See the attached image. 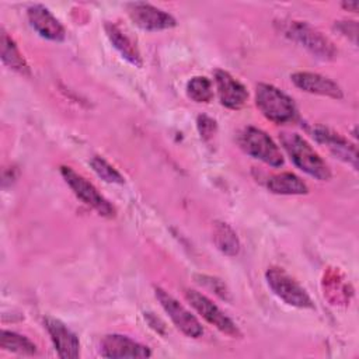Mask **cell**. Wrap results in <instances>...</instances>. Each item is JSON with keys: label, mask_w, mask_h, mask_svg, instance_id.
I'll return each mask as SVG.
<instances>
[{"label": "cell", "mask_w": 359, "mask_h": 359, "mask_svg": "<svg viewBox=\"0 0 359 359\" xmlns=\"http://www.w3.org/2000/svg\"><path fill=\"white\" fill-rule=\"evenodd\" d=\"M279 139L296 167L320 181L331 178L330 167L304 137L294 132H282Z\"/></svg>", "instance_id": "cell-1"}, {"label": "cell", "mask_w": 359, "mask_h": 359, "mask_svg": "<svg viewBox=\"0 0 359 359\" xmlns=\"http://www.w3.org/2000/svg\"><path fill=\"white\" fill-rule=\"evenodd\" d=\"M255 104L261 114L275 123L290 122L297 114L293 100L282 90L266 83L257 84Z\"/></svg>", "instance_id": "cell-2"}, {"label": "cell", "mask_w": 359, "mask_h": 359, "mask_svg": "<svg viewBox=\"0 0 359 359\" xmlns=\"http://www.w3.org/2000/svg\"><path fill=\"white\" fill-rule=\"evenodd\" d=\"M285 34L290 39L299 42L317 59L334 60L338 55V50L334 46V43L309 22L290 21L285 28Z\"/></svg>", "instance_id": "cell-3"}, {"label": "cell", "mask_w": 359, "mask_h": 359, "mask_svg": "<svg viewBox=\"0 0 359 359\" xmlns=\"http://www.w3.org/2000/svg\"><path fill=\"white\" fill-rule=\"evenodd\" d=\"M240 147L254 158L264 161L272 167L283 164V156L276 143L264 130L255 126L244 128L237 137Z\"/></svg>", "instance_id": "cell-4"}, {"label": "cell", "mask_w": 359, "mask_h": 359, "mask_svg": "<svg viewBox=\"0 0 359 359\" xmlns=\"http://www.w3.org/2000/svg\"><path fill=\"white\" fill-rule=\"evenodd\" d=\"M266 283L271 290L286 304L297 309H313L314 304L297 280H294L285 269L271 266L266 273Z\"/></svg>", "instance_id": "cell-5"}, {"label": "cell", "mask_w": 359, "mask_h": 359, "mask_svg": "<svg viewBox=\"0 0 359 359\" xmlns=\"http://www.w3.org/2000/svg\"><path fill=\"white\" fill-rule=\"evenodd\" d=\"M60 174L80 201H83L86 205L97 210L104 217L115 216V208L83 175L77 174L72 167L67 165L60 167Z\"/></svg>", "instance_id": "cell-6"}, {"label": "cell", "mask_w": 359, "mask_h": 359, "mask_svg": "<svg viewBox=\"0 0 359 359\" xmlns=\"http://www.w3.org/2000/svg\"><path fill=\"white\" fill-rule=\"evenodd\" d=\"M185 299L188 303L212 325H215L219 331H222L226 335L230 337H241V331L238 327L233 323L231 318H229L210 299H208L205 294L192 290L185 289Z\"/></svg>", "instance_id": "cell-7"}, {"label": "cell", "mask_w": 359, "mask_h": 359, "mask_svg": "<svg viewBox=\"0 0 359 359\" xmlns=\"http://www.w3.org/2000/svg\"><path fill=\"white\" fill-rule=\"evenodd\" d=\"M154 294L160 302L164 311L168 314L174 325L187 337L198 338L203 334V328L198 318L191 314L177 299H174L170 293L163 290L161 287H154Z\"/></svg>", "instance_id": "cell-8"}, {"label": "cell", "mask_w": 359, "mask_h": 359, "mask_svg": "<svg viewBox=\"0 0 359 359\" xmlns=\"http://www.w3.org/2000/svg\"><path fill=\"white\" fill-rule=\"evenodd\" d=\"M126 11L133 24L144 31L168 29L175 27L177 24L175 18L170 13L157 8L149 3H129L126 4Z\"/></svg>", "instance_id": "cell-9"}, {"label": "cell", "mask_w": 359, "mask_h": 359, "mask_svg": "<svg viewBox=\"0 0 359 359\" xmlns=\"http://www.w3.org/2000/svg\"><path fill=\"white\" fill-rule=\"evenodd\" d=\"M43 324L60 358H65V359L79 358L80 341L74 332H72L60 320L53 317H45Z\"/></svg>", "instance_id": "cell-10"}, {"label": "cell", "mask_w": 359, "mask_h": 359, "mask_svg": "<svg viewBox=\"0 0 359 359\" xmlns=\"http://www.w3.org/2000/svg\"><path fill=\"white\" fill-rule=\"evenodd\" d=\"M101 355L104 358L121 359V358H149L151 351L129 337L121 334L105 335L101 342Z\"/></svg>", "instance_id": "cell-11"}, {"label": "cell", "mask_w": 359, "mask_h": 359, "mask_svg": "<svg viewBox=\"0 0 359 359\" xmlns=\"http://www.w3.org/2000/svg\"><path fill=\"white\" fill-rule=\"evenodd\" d=\"M27 17L32 28L43 38L60 42L66 38L65 27L59 20L42 4L29 6L27 10Z\"/></svg>", "instance_id": "cell-12"}, {"label": "cell", "mask_w": 359, "mask_h": 359, "mask_svg": "<svg viewBox=\"0 0 359 359\" xmlns=\"http://www.w3.org/2000/svg\"><path fill=\"white\" fill-rule=\"evenodd\" d=\"M215 83L222 105L230 109H240L245 104L248 98L247 88L229 72L217 69L215 72Z\"/></svg>", "instance_id": "cell-13"}, {"label": "cell", "mask_w": 359, "mask_h": 359, "mask_svg": "<svg viewBox=\"0 0 359 359\" xmlns=\"http://www.w3.org/2000/svg\"><path fill=\"white\" fill-rule=\"evenodd\" d=\"M293 84L300 88L302 91L310 93V94H318L325 95L331 98H342V90L341 87L331 79L321 76L318 73L311 72H296L290 76Z\"/></svg>", "instance_id": "cell-14"}, {"label": "cell", "mask_w": 359, "mask_h": 359, "mask_svg": "<svg viewBox=\"0 0 359 359\" xmlns=\"http://www.w3.org/2000/svg\"><path fill=\"white\" fill-rule=\"evenodd\" d=\"M313 136L320 143H324L335 157L351 164L355 170L358 168L356 147L352 143H349L345 137H342L341 135L332 132L331 129L323 128V126L313 128Z\"/></svg>", "instance_id": "cell-15"}, {"label": "cell", "mask_w": 359, "mask_h": 359, "mask_svg": "<svg viewBox=\"0 0 359 359\" xmlns=\"http://www.w3.org/2000/svg\"><path fill=\"white\" fill-rule=\"evenodd\" d=\"M105 34L114 48L122 55L123 59H126L130 65L140 67L142 66V56L136 46V43L114 22H105L104 24Z\"/></svg>", "instance_id": "cell-16"}, {"label": "cell", "mask_w": 359, "mask_h": 359, "mask_svg": "<svg viewBox=\"0 0 359 359\" xmlns=\"http://www.w3.org/2000/svg\"><path fill=\"white\" fill-rule=\"evenodd\" d=\"M266 188L279 195H303L309 192L306 182L293 172H280L268 177Z\"/></svg>", "instance_id": "cell-17"}, {"label": "cell", "mask_w": 359, "mask_h": 359, "mask_svg": "<svg viewBox=\"0 0 359 359\" xmlns=\"http://www.w3.org/2000/svg\"><path fill=\"white\" fill-rule=\"evenodd\" d=\"M0 43H1V60H3V63L7 65L10 69L15 70L20 74L29 76L31 72H29L28 63L25 62L24 56L18 50L13 38L4 29H1Z\"/></svg>", "instance_id": "cell-18"}, {"label": "cell", "mask_w": 359, "mask_h": 359, "mask_svg": "<svg viewBox=\"0 0 359 359\" xmlns=\"http://www.w3.org/2000/svg\"><path fill=\"white\" fill-rule=\"evenodd\" d=\"M213 243L219 251L229 257H234L240 251V240L236 231L223 222H216L213 226Z\"/></svg>", "instance_id": "cell-19"}, {"label": "cell", "mask_w": 359, "mask_h": 359, "mask_svg": "<svg viewBox=\"0 0 359 359\" xmlns=\"http://www.w3.org/2000/svg\"><path fill=\"white\" fill-rule=\"evenodd\" d=\"M0 348L7 352H13V353H18V355H35L36 353V345L31 339H28L24 335H20L17 332L7 331V330H3L0 332Z\"/></svg>", "instance_id": "cell-20"}, {"label": "cell", "mask_w": 359, "mask_h": 359, "mask_svg": "<svg viewBox=\"0 0 359 359\" xmlns=\"http://www.w3.org/2000/svg\"><path fill=\"white\" fill-rule=\"evenodd\" d=\"M187 94L196 102H209L213 97L212 81L205 76H195L187 84Z\"/></svg>", "instance_id": "cell-21"}, {"label": "cell", "mask_w": 359, "mask_h": 359, "mask_svg": "<svg viewBox=\"0 0 359 359\" xmlns=\"http://www.w3.org/2000/svg\"><path fill=\"white\" fill-rule=\"evenodd\" d=\"M90 165L94 170V172L105 182H109V184H123L125 182L121 172L115 167H112L105 158H102L100 156H94L90 160Z\"/></svg>", "instance_id": "cell-22"}, {"label": "cell", "mask_w": 359, "mask_h": 359, "mask_svg": "<svg viewBox=\"0 0 359 359\" xmlns=\"http://www.w3.org/2000/svg\"><path fill=\"white\" fill-rule=\"evenodd\" d=\"M195 279H196L198 283H201V285L206 286L208 289L213 290L222 299H229V290L220 279L213 278V276H208V275H195Z\"/></svg>", "instance_id": "cell-23"}, {"label": "cell", "mask_w": 359, "mask_h": 359, "mask_svg": "<svg viewBox=\"0 0 359 359\" xmlns=\"http://www.w3.org/2000/svg\"><path fill=\"white\" fill-rule=\"evenodd\" d=\"M196 126H198L201 137L205 139V140L210 139L216 132V122L212 118L206 116V115H199L198 116Z\"/></svg>", "instance_id": "cell-24"}, {"label": "cell", "mask_w": 359, "mask_h": 359, "mask_svg": "<svg viewBox=\"0 0 359 359\" xmlns=\"http://www.w3.org/2000/svg\"><path fill=\"white\" fill-rule=\"evenodd\" d=\"M337 28L339 32H342L346 36H351L353 43H356V35H358V25L355 21H339L337 24Z\"/></svg>", "instance_id": "cell-25"}, {"label": "cell", "mask_w": 359, "mask_h": 359, "mask_svg": "<svg viewBox=\"0 0 359 359\" xmlns=\"http://www.w3.org/2000/svg\"><path fill=\"white\" fill-rule=\"evenodd\" d=\"M144 318H147V321H149V324H150L151 328H154L157 332L164 334L165 325H164L156 316H153V313H146V314H144Z\"/></svg>", "instance_id": "cell-26"}, {"label": "cell", "mask_w": 359, "mask_h": 359, "mask_svg": "<svg viewBox=\"0 0 359 359\" xmlns=\"http://www.w3.org/2000/svg\"><path fill=\"white\" fill-rule=\"evenodd\" d=\"M342 7L349 10V11H356L358 7H359V3L358 1H344L342 3Z\"/></svg>", "instance_id": "cell-27"}]
</instances>
